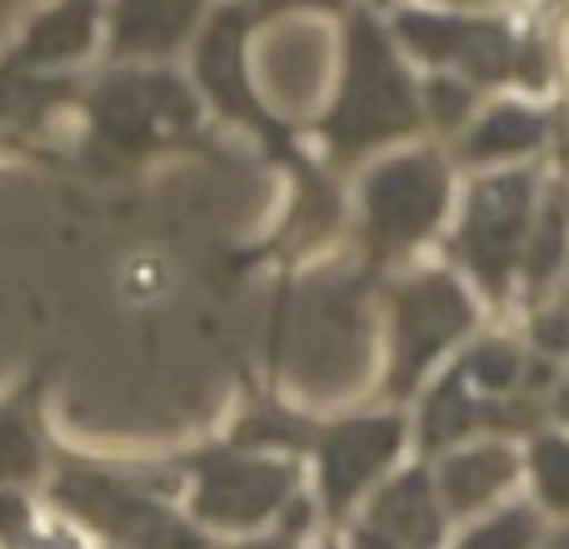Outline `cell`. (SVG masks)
Wrapping results in <instances>:
<instances>
[{
	"mask_svg": "<svg viewBox=\"0 0 569 549\" xmlns=\"http://www.w3.org/2000/svg\"><path fill=\"white\" fill-rule=\"evenodd\" d=\"M425 136L420 116V70L390 36V20L370 0L345 6L340 30V76L325 116L315 120V140L330 170H350Z\"/></svg>",
	"mask_w": 569,
	"mask_h": 549,
	"instance_id": "obj_1",
	"label": "cell"
},
{
	"mask_svg": "<svg viewBox=\"0 0 569 549\" xmlns=\"http://www.w3.org/2000/svg\"><path fill=\"white\" fill-rule=\"evenodd\" d=\"M46 495L50 510L70 515L106 549H216V535L176 500V465H110L56 445Z\"/></svg>",
	"mask_w": 569,
	"mask_h": 549,
	"instance_id": "obj_2",
	"label": "cell"
},
{
	"mask_svg": "<svg viewBox=\"0 0 569 549\" xmlns=\"http://www.w3.org/2000/svg\"><path fill=\"white\" fill-rule=\"evenodd\" d=\"M390 36L415 60V70H450L495 90H525V96H550L555 86V50L530 20L510 16L505 6H405L385 10Z\"/></svg>",
	"mask_w": 569,
	"mask_h": 549,
	"instance_id": "obj_3",
	"label": "cell"
},
{
	"mask_svg": "<svg viewBox=\"0 0 569 549\" xmlns=\"http://www.w3.org/2000/svg\"><path fill=\"white\" fill-rule=\"evenodd\" d=\"M455 216V166L445 146L415 140V146L380 150L360 170L355 186V236H360L365 266L390 270L420 256Z\"/></svg>",
	"mask_w": 569,
	"mask_h": 549,
	"instance_id": "obj_4",
	"label": "cell"
},
{
	"mask_svg": "<svg viewBox=\"0 0 569 549\" xmlns=\"http://www.w3.org/2000/svg\"><path fill=\"white\" fill-rule=\"evenodd\" d=\"M540 196H545V170L530 166V160L525 166L470 170V180L455 196L445 256H450V266L465 270L475 295L485 305H495V310L520 295V266Z\"/></svg>",
	"mask_w": 569,
	"mask_h": 549,
	"instance_id": "obj_5",
	"label": "cell"
},
{
	"mask_svg": "<svg viewBox=\"0 0 569 549\" xmlns=\"http://www.w3.org/2000/svg\"><path fill=\"white\" fill-rule=\"evenodd\" d=\"M176 475L186 490V510L216 535H256L276 525L300 495V455L216 445V450L176 455Z\"/></svg>",
	"mask_w": 569,
	"mask_h": 549,
	"instance_id": "obj_6",
	"label": "cell"
},
{
	"mask_svg": "<svg viewBox=\"0 0 569 549\" xmlns=\"http://www.w3.org/2000/svg\"><path fill=\"white\" fill-rule=\"evenodd\" d=\"M80 106L90 146L110 160H146L200 130V90L160 66H116Z\"/></svg>",
	"mask_w": 569,
	"mask_h": 549,
	"instance_id": "obj_7",
	"label": "cell"
},
{
	"mask_svg": "<svg viewBox=\"0 0 569 549\" xmlns=\"http://www.w3.org/2000/svg\"><path fill=\"white\" fill-rule=\"evenodd\" d=\"M390 295H395V320H390L385 395L390 400H415L435 365L480 330V300L455 270H415Z\"/></svg>",
	"mask_w": 569,
	"mask_h": 549,
	"instance_id": "obj_8",
	"label": "cell"
},
{
	"mask_svg": "<svg viewBox=\"0 0 569 549\" xmlns=\"http://www.w3.org/2000/svg\"><path fill=\"white\" fill-rule=\"evenodd\" d=\"M405 445H410V420L400 410H365L315 425L305 455L315 460V510H320V520H350L355 505L400 465Z\"/></svg>",
	"mask_w": 569,
	"mask_h": 549,
	"instance_id": "obj_9",
	"label": "cell"
},
{
	"mask_svg": "<svg viewBox=\"0 0 569 549\" xmlns=\"http://www.w3.org/2000/svg\"><path fill=\"white\" fill-rule=\"evenodd\" d=\"M560 110H550L540 96L525 90H495L470 116V126L455 140H445V156L455 170H495V166H525L540 160L555 140Z\"/></svg>",
	"mask_w": 569,
	"mask_h": 549,
	"instance_id": "obj_10",
	"label": "cell"
},
{
	"mask_svg": "<svg viewBox=\"0 0 569 549\" xmlns=\"http://www.w3.org/2000/svg\"><path fill=\"white\" fill-rule=\"evenodd\" d=\"M430 475L445 500V515L465 525L510 500V490L525 480V455L510 435H475V440L430 455Z\"/></svg>",
	"mask_w": 569,
	"mask_h": 549,
	"instance_id": "obj_11",
	"label": "cell"
},
{
	"mask_svg": "<svg viewBox=\"0 0 569 549\" xmlns=\"http://www.w3.org/2000/svg\"><path fill=\"white\" fill-rule=\"evenodd\" d=\"M50 385H56V360H40L26 370L6 395H0V485H30L46 480L56 440H50Z\"/></svg>",
	"mask_w": 569,
	"mask_h": 549,
	"instance_id": "obj_12",
	"label": "cell"
},
{
	"mask_svg": "<svg viewBox=\"0 0 569 549\" xmlns=\"http://www.w3.org/2000/svg\"><path fill=\"white\" fill-rule=\"evenodd\" d=\"M210 16V0H116L106 10V46L120 66H156L186 50Z\"/></svg>",
	"mask_w": 569,
	"mask_h": 549,
	"instance_id": "obj_13",
	"label": "cell"
},
{
	"mask_svg": "<svg viewBox=\"0 0 569 549\" xmlns=\"http://www.w3.org/2000/svg\"><path fill=\"white\" fill-rule=\"evenodd\" d=\"M375 530H385L405 549H445L450 545L455 520L445 515V500L435 490L430 460H415L405 470H390L370 495H365V515Z\"/></svg>",
	"mask_w": 569,
	"mask_h": 549,
	"instance_id": "obj_14",
	"label": "cell"
},
{
	"mask_svg": "<svg viewBox=\"0 0 569 549\" xmlns=\"http://www.w3.org/2000/svg\"><path fill=\"white\" fill-rule=\"evenodd\" d=\"M100 30H106V6L100 0H56L20 30L6 66L36 70V76H60V70L80 66L100 46Z\"/></svg>",
	"mask_w": 569,
	"mask_h": 549,
	"instance_id": "obj_15",
	"label": "cell"
},
{
	"mask_svg": "<svg viewBox=\"0 0 569 549\" xmlns=\"http://www.w3.org/2000/svg\"><path fill=\"white\" fill-rule=\"evenodd\" d=\"M475 435H490V400L465 380L460 365L430 375L420 385V405H415V420H410L415 450L430 460V455L475 440Z\"/></svg>",
	"mask_w": 569,
	"mask_h": 549,
	"instance_id": "obj_16",
	"label": "cell"
},
{
	"mask_svg": "<svg viewBox=\"0 0 569 549\" xmlns=\"http://www.w3.org/2000/svg\"><path fill=\"white\" fill-rule=\"evenodd\" d=\"M569 266V166L560 160L550 180H545L540 210L530 226V246H525V266H520V295L525 305H540L560 290V274Z\"/></svg>",
	"mask_w": 569,
	"mask_h": 549,
	"instance_id": "obj_17",
	"label": "cell"
},
{
	"mask_svg": "<svg viewBox=\"0 0 569 549\" xmlns=\"http://www.w3.org/2000/svg\"><path fill=\"white\" fill-rule=\"evenodd\" d=\"M545 530L550 525L535 500H500L495 510L465 520V530L445 549H540Z\"/></svg>",
	"mask_w": 569,
	"mask_h": 549,
	"instance_id": "obj_18",
	"label": "cell"
},
{
	"mask_svg": "<svg viewBox=\"0 0 569 549\" xmlns=\"http://www.w3.org/2000/svg\"><path fill=\"white\" fill-rule=\"evenodd\" d=\"M525 480L535 490V505L545 520H569V430H530L525 435Z\"/></svg>",
	"mask_w": 569,
	"mask_h": 549,
	"instance_id": "obj_19",
	"label": "cell"
},
{
	"mask_svg": "<svg viewBox=\"0 0 569 549\" xmlns=\"http://www.w3.org/2000/svg\"><path fill=\"white\" fill-rule=\"evenodd\" d=\"M485 106V90L470 86L465 76L450 70H420V116H425V136L435 140H455L470 116Z\"/></svg>",
	"mask_w": 569,
	"mask_h": 549,
	"instance_id": "obj_20",
	"label": "cell"
},
{
	"mask_svg": "<svg viewBox=\"0 0 569 549\" xmlns=\"http://www.w3.org/2000/svg\"><path fill=\"white\" fill-rule=\"evenodd\" d=\"M525 345H530L535 355H545V360L565 365L569 360V300H540L530 305V325H525Z\"/></svg>",
	"mask_w": 569,
	"mask_h": 549,
	"instance_id": "obj_21",
	"label": "cell"
},
{
	"mask_svg": "<svg viewBox=\"0 0 569 549\" xmlns=\"http://www.w3.org/2000/svg\"><path fill=\"white\" fill-rule=\"evenodd\" d=\"M315 515L320 510H315L310 495H295L290 510H284L276 525H266V530H256V535H236V545H226V549H300L305 530L315 525Z\"/></svg>",
	"mask_w": 569,
	"mask_h": 549,
	"instance_id": "obj_22",
	"label": "cell"
},
{
	"mask_svg": "<svg viewBox=\"0 0 569 549\" xmlns=\"http://www.w3.org/2000/svg\"><path fill=\"white\" fill-rule=\"evenodd\" d=\"M545 415H550L555 425H565V430H569V360L560 365V375H555L550 400H545Z\"/></svg>",
	"mask_w": 569,
	"mask_h": 549,
	"instance_id": "obj_23",
	"label": "cell"
},
{
	"mask_svg": "<svg viewBox=\"0 0 569 549\" xmlns=\"http://www.w3.org/2000/svg\"><path fill=\"white\" fill-rule=\"evenodd\" d=\"M345 549H405V545H395L390 535L375 530L370 520H355V525H350V545H345Z\"/></svg>",
	"mask_w": 569,
	"mask_h": 549,
	"instance_id": "obj_24",
	"label": "cell"
},
{
	"mask_svg": "<svg viewBox=\"0 0 569 549\" xmlns=\"http://www.w3.org/2000/svg\"><path fill=\"white\" fill-rule=\"evenodd\" d=\"M540 549H569V520L560 525V530H545V540H540Z\"/></svg>",
	"mask_w": 569,
	"mask_h": 549,
	"instance_id": "obj_25",
	"label": "cell"
},
{
	"mask_svg": "<svg viewBox=\"0 0 569 549\" xmlns=\"http://www.w3.org/2000/svg\"><path fill=\"white\" fill-rule=\"evenodd\" d=\"M555 66H565V76H569V20H565V30H560V50H555Z\"/></svg>",
	"mask_w": 569,
	"mask_h": 549,
	"instance_id": "obj_26",
	"label": "cell"
},
{
	"mask_svg": "<svg viewBox=\"0 0 569 549\" xmlns=\"http://www.w3.org/2000/svg\"><path fill=\"white\" fill-rule=\"evenodd\" d=\"M425 6H510V0H425Z\"/></svg>",
	"mask_w": 569,
	"mask_h": 549,
	"instance_id": "obj_27",
	"label": "cell"
},
{
	"mask_svg": "<svg viewBox=\"0 0 569 549\" xmlns=\"http://www.w3.org/2000/svg\"><path fill=\"white\" fill-rule=\"evenodd\" d=\"M560 295L569 300V266H565V274H560Z\"/></svg>",
	"mask_w": 569,
	"mask_h": 549,
	"instance_id": "obj_28",
	"label": "cell"
},
{
	"mask_svg": "<svg viewBox=\"0 0 569 549\" xmlns=\"http://www.w3.org/2000/svg\"><path fill=\"white\" fill-rule=\"evenodd\" d=\"M315 549H345V545H335V540H320V545H315Z\"/></svg>",
	"mask_w": 569,
	"mask_h": 549,
	"instance_id": "obj_29",
	"label": "cell"
}]
</instances>
